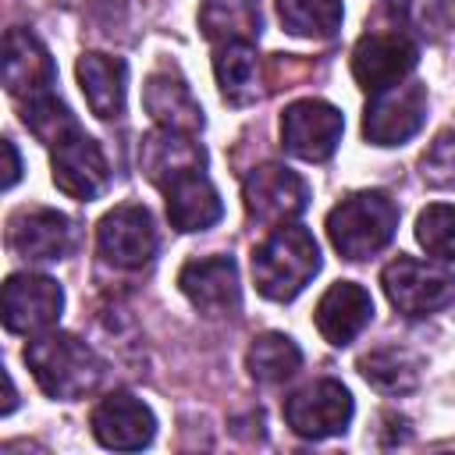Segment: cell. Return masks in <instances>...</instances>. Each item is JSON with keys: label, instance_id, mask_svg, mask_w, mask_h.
<instances>
[{"label": "cell", "instance_id": "30bf717a", "mask_svg": "<svg viewBox=\"0 0 455 455\" xmlns=\"http://www.w3.org/2000/svg\"><path fill=\"white\" fill-rule=\"evenodd\" d=\"M423 121H427V89L419 82H405L373 92L363 114V135L373 146H402L423 128Z\"/></svg>", "mask_w": 455, "mask_h": 455}, {"label": "cell", "instance_id": "f1b7e54d", "mask_svg": "<svg viewBox=\"0 0 455 455\" xmlns=\"http://www.w3.org/2000/svg\"><path fill=\"white\" fill-rule=\"evenodd\" d=\"M416 242L437 256L455 263V206L448 203H434L416 217Z\"/></svg>", "mask_w": 455, "mask_h": 455}, {"label": "cell", "instance_id": "7a4b0ae2", "mask_svg": "<svg viewBox=\"0 0 455 455\" xmlns=\"http://www.w3.org/2000/svg\"><path fill=\"white\" fill-rule=\"evenodd\" d=\"M25 366L32 370L36 384L50 398H60V402H75V398L89 395L103 380V370H107L103 359L82 338L64 334V331L28 341Z\"/></svg>", "mask_w": 455, "mask_h": 455}, {"label": "cell", "instance_id": "8fae6325", "mask_svg": "<svg viewBox=\"0 0 455 455\" xmlns=\"http://www.w3.org/2000/svg\"><path fill=\"white\" fill-rule=\"evenodd\" d=\"M352 419V395L338 380H313L284 398V423L309 441L334 437Z\"/></svg>", "mask_w": 455, "mask_h": 455}, {"label": "cell", "instance_id": "6da1fadb", "mask_svg": "<svg viewBox=\"0 0 455 455\" xmlns=\"http://www.w3.org/2000/svg\"><path fill=\"white\" fill-rule=\"evenodd\" d=\"M320 270L316 238L302 224H277L252 249L256 291L270 302H291Z\"/></svg>", "mask_w": 455, "mask_h": 455}, {"label": "cell", "instance_id": "4dcf8cb0", "mask_svg": "<svg viewBox=\"0 0 455 455\" xmlns=\"http://www.w3.org/2000/svg\"><path fill=\"white\" fill-rule=\"evenodd\" d=\"M4 156H7V174H4V188H14V181H18V174H21V160H18V149H14V142H11V139L4 142Z\"/></svg>", "mask_w": 455, "mask_h": 455}, {"label": "cell", "instance_id": "d4e9b609", "mask_svg": "<svg viewBox=\"0 0 455 455\" xmlns=\"http://www.w3.org/2000/svg\"><path fill=\"white\" fill-rule=\"evenodd\" d=\"M419 370H423L419 355H412L409 348H395V345L377 348V352H370V355L359 359V373L366 377V384H373L384 395H405V391H412L419 384Z\"/></svg>", "mask_w": 455, "mask_h": 455}, {"label": "cell", "instance_id": "484cf974", "mask_svg": "<svg viewBox=\"0 0 455 455\" xmlns=\"http://www.w3.org/2000/svg\"><path fill=\"white\" fill-rule=\"evenodd\" d=\"M341 0H277V18L291 36L331 39L341 28Z\"/></svg>", "mask_w": 455, "mask_h": 455}, {"label": "cell", "instance_id": "f546056e", "mask_svg": "<svg viewBox=\"0 0 455 455\" xmlns=\"http://www.w3.org/2000/svg\"><path fill=\"white\" fill-rule=\"evenodd\" d=\"M419 167H423V178H427L434 188H455V128L441 132V135L427 146Z\"/></svg>", "mask_w": 455, "mask_h": 455}, {"label": "cell", "instance_id": "9c48e42d", "mask_svg": "<svg viewBox=\"0 0 455 455\" xmlns=\"http://www.w3.org/2000/svg\"><path fill=\"white\" fill-rule=\"evenodd\" d=\"M7 245L14 256L28 259V263H57L68 259L78 245V231L75 220L46 210V206H32V210H18L7 220Z\"/></svg>", "mask_w": 455, "mask_h": 455}, {"label": "cell", "instance_id": "5b68a950", "mask_svg": "<svg viewBox=\"0 0 455 455\" xmlns=\"http://www.w3.org/2000/svg\"><path fill=\"white\" fill-rule=\"evenodd\" d=\"M64 288L46 274H11L4 281L0 313L11 334H43L60 320Z\"/></svg>", "mask_w": 455, "mask_h": 455}, {"label": "cell", "instance_id": "4fadbf2b", "mask_svg": "<svg viewBox=\"0 0 455 455\" xmlns=\"http://www.w3.org/2000/svg\"><path fill=\"white\" fill-rule=\"evenodd\" d=\"M178 288L181 295L206 316H231L242 306V284H238V267L231 256H203L188 259L178 270Z\"/></svg>", "mask_w": 455, "mask_h": 455}, {"label": "cell", "instance_id": "83f0119b", "mask_svg": "<svg viewBox=\"0 0 455 455\" xmlns=\"http://www.w3.org/2000/svg\"><path fill=\"white\" fill-rule=\"evenodd\" d=\"M391 11L427 39H441L448 28H455L451 0H391Z\"/></svg>", "mask_w": 455, "mask_h": 455}, {"label": "cell", "instance_id": "ac0fdd59", "mask_svg": "<svg viewBox=\"0 0 455 455\" xmlns=\"http://www.w3.org/2000/svg\"><path fill=\"white\" fill-rule=\"evenodd\" d=\"M313 320H316V331L323 334L327 345H338V348L352 345L363 334V327L373 320V299L363 284L338 281L320 295Z\"/></svg>", "mask_w": 455, "mask_h": 455}, {"label": "cell", "instance_id": "d6986e66", "mask_svg": "<svg viewBox=\"0 0 455 455\" xmlns=\"http://www.w3.org/2000/svg\"><path fill=\"white\" fill-rule=\"evenodd\" d=\"M142 107L146 114L156 121V128H167V132H185V135H196L206 117H203V107L199 100L192 96L188 82L171 75V71H156L146 78V89H142Z\"/></svg>", "mask_w": 455, "mask_h": 455}, {"label": "cell", "instance_id": "4316f807", "mask_svg": "<svg viewBox=\"0 0 455 455\" xmlns=\"http://www.w3.org/2000/svg\"><path fill=\"white\" fill-rule=\"evenodd\" d=\"M21 121H25V128H28L39 142H46V146H57V142H64L68 135L82 132L78 121H75V114H71L53 92L21 103Z\"/></svg>", "mask_w": 455, "mask_h": 455}, {"label": "cell", "instance_id": "44dd1931", "mask_svg": "<svg viewBox=\"0 0 455 455\" xmlns=\"http://www.w3.org/2000/svg\"><path fill=\"white\" fill-rule=\"evenodd\" d=\"M78 85L85 92V103L96 117L110 121L124 114V92H128V64L121 57L107 53H82L78 57Z\"/></svg>", "mask_w": 455, "mask_h": 455}, {"label": "cell", "instance_id": "7402d4cb", "mask_svg": "<svg viewBox=\"0 0 455 455\" xmlns=\"http://www.w3.org/2000/svg\"><path fill=\"white\" fill-rule=\"evenodd\" d=\"M213 75L231 107H249L259 100V60L252 43H220L213 53Z\"/></svg>", "mask_w": 455, "mask_h": 455}, {"label": "cell", "instance_id": "3957f363", "mask_svg": "<svg viewBox=\"0 0 455 455\" xmlns=\"http://www.w3.org/2000/svg\"><path fill=\"white\" fill-rule=\"evenodd\" d=\"M398 228V206L384 192H352L327 213V238L331 245L359 263L380 252Z\"/></svg>", "mask_w": 455, "mask_h": 455}, {"label": "cell", "instance_id": "277c9868", "mask_svg": "<svg viewBox=\"0 0 455 455\" xmlns=\"http://www.w3.org/2000/svg\"><path fill=\"white\" fill-rule=\"evenodd\" d=\"M384 295L405 316H427L455 302V274L437 263H423L412 256H398L380 274Z\"/></svg>", "mask_w": 455, "mask_h": 455}, {"label": "cell", "instance_id": "2e32d148", "mask_svg": "<svg viewBox=\"0 0 455 455\" xmlns=\"http://www.w3.org/2000/svg\"><path fill=\"white\" fill-rule=\"evenodd\" d=\"M92 434H96V441L103 448L139 451V448H146L153 441L156 416L142 398H135L128 391H114L92 409Z\"/></svg>", "mask_w": 455, "mask_h": 455}, {"label": "cell", "instance_id": "603a6c76", "mask_svg": "<svg viewBox=\"0 0 455 455\" xmlns=\"http://www.w3.org/2000/svg\"><path fill=\"white\" fill-rule=\"evenodd\" d=\"M199 28L206 39L220 43H252L259 36V4L256 0H203Z\"/></svg>", "mask_w": 455, "mask_h": 455}, {"label": "cell", "instance_id": "cb8c5ba5", "mask_svg": "<svg viewBox=\"0 0 455 455\" xmlns=\"http://www.w3.org/2000/svg\"><path fill=\"white\" fill-rule=\"evenodd\" d=\"M302 366V352L288 334L277 331H263L252 338L249 352H245V370L252 380L259 384H281L288 377H295Z\"/></svg>", "mask_w": 455, "mask_h": 455}, {"label": "cell", "instance_id": "52a82bcc", "mask_svg": "<svg viewBox=\"0 0 455 455\" xmlns=\"http://www.w3.org/2000/svg\"><path fill=\"white\" fill-rule=\"evenodd\" d=\"M242 199H245V213L256 224L277 228L288 224L291 217H299L306 210V181L284 167V164H259L245 174L242 181Z\"/></svg>", "mask_w": 455, "mask_h": 455}, {"label": "cell", "instance_id": "ffe728a7", "mask_svg": "<svg viewBox=\"0 0 455 455\" xmlns=\"http://www.w3.org/2000/svg\"><path fill=\"white\" fill-rule=\"evenodd\" d=\"M164 196H167V220L174 231H185V235L206 231L224 217L220 192L213 188V181L203 171L178 178L174 185L164 188Z\"/></svg>", "mask_w": 455, "mask_h": 455}, {"label": "cell", "instance_id": "7c38bea8", "mask_svg": "<svg viewBox=\"0 0 455 455\" xmlns=\"http://www.w3.org/2000/svg\"><path fill=\"white\" fill-rule=\"evenodd\" d=\"M416 60L419 50L405 32H366L352 50V75L359 89L373 96L391 85H402L405 75L416 68Z\"/></svg>", "mask_w": 455, "mask_h": 455}, {"label": "cell", "instance_id": "e0dca14e", "mask_svg": "<svg viewBox=\"0 0 455 455\" xmlns=\"http://www.w3.org/2000/svg\"><path fill=\"white\" fill-rule=\"evenodd\" d=\"M139 167H142V174H146L156 188H167V185H174L178 178L203 171V167H206V149L196 142V135L156 128V132H149V135L142 139V146H139Z\"/></svg>", "mask_w": 455, "mask_h": 455}, {"label": "cell", "instance_id": "8992f818", "mask_svg": "<svg viewBox=\"0 0 455 455\" xmlns=\"http://www.w3.org/2000/svg\"><path fill=\"white\" fill-rule=\"evenodd\" d=\"M345 132V117L338 107H331L327 100H295L284 107L281 114V142L291 156L320 164L327 160Z\"/></svg>", "mask_w": 455, "mask_h": 455}, {"label": "cell", "instance_id": "5bb4252c", "mask_svg": "<svg viewBox=\"0 0 455 455\" xmlns=\"http://www.w3.org/2000/svg\"><path fill=\"white\" fill-rule=\"evenodd\" d=\"M50 167H53V185L64 196L78 199V203L96 199L110 181L107 156H103L100 142L89 139L85 132H75L64 142H57L53 156H50Z\"/></svg>", "mask_w": 455, "mask_h": 455}, {"label": "cell", "instance_id": "ba28073f", "mask_svg": "<svg viewBox=\"0 0 455 455\" xmlns=\"http://www.w3.org/2000/svg\"><path fill=\"white\" fill-rule=\"evenodd\" d=\"M96 249L110 267L139 270L156 256V228L146 206L121 203L96 224Z\"/></svg>", "mask_w": 455, "mask_h": 455}, {"label": "cell", "instance_id": "9a60e30c", "mask_svg": "<svg viewBox=\"0 0 455 455\" xmlns=\"http://www.w3.org/2000/svg\"><path fill=\"white\" fill-rule=\"evenodd\" d=\"M57 68L50 50L28 28H7L4 36V85L14 100L28 103L36 96L53 92Z\"/></svg>", "mask_w": 455, "mask_h": 455}]
</instances>
